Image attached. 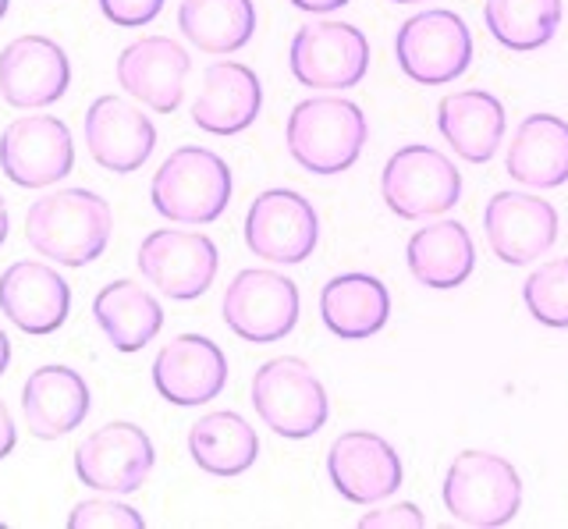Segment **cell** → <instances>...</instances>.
<instances>
[{"label":"cell","mask_w":568,"mask_h":529,"mask_svg":"<svg viewBox=\"0 0 568 529\" xmlns=\"http://www.w3.org/2000/svg\"><path fill=\"white\" fill-rule=\"evenodd\" d=\"M327 476L352 505H377L402 487V458L390 440L369 430H348L327 451Z\"/></svg>","instance_id":"obj_16"},{"label":"cell","mask_w":568,"mask_h":529,"mask_svg":"<svg viewBox=\"0 0 568 529\" xmlns=\"http://www.w3.org/2000/svg\"><path fill=\"white\" fill-rule=\"evenodd\" d=\"M89 409H93V395L79 369L71 366H40L32 369L22 387V416L32 437L58 440L79 430Z\"/></svg>","instance_id":"obj_21"},{"label":"cell","mask_w":568,"mask_h":529,"mask_svg":"<svg viewBox=\"0 0 568 529\" xmlns=\"http://www.w3.org/2000/svg\"><path fill=\"white\" fill-rule=\"evenodd\" d=\"M178 29L203 54L224 58L253 40L256 8L253 0H182V8H178Z\"/></svg>","instance_id":"obj_29"},{"label":"cell","mask_w":568,"mask_h":529,"mask_svg":"<svg viewBox=\"0 0 568 529\" xmlns=\"http://www.w3.org/2000/svg\"><path fill=\"white\" fill-rule=\"evenodd\" d=\"M402 72L419 85H448L473 64V32L455 11H419L402 22L395 40Z\"/></svg>","instance_id":"obj_7"},{"label":"cell","mask_w":568,"mask_h":529,"mask_svg":"<svg viewBox=\"0 0 568 529\" xmlns=\"http://www.w3.org/2000/svg\"><path fill=\"white\" fill-rule=\"evenodd\" d=\"M8 8H11V0H0V22H4V14H8Z\"/></svg>","instance_id":"obj_39"},{"label":"cell","mask_w":568,"mask_h":529,"mask_svg":"<svg viewBox=\"0 0 568 529\" xmlns=\"http://www.w3.org/2000/svg\"><path fill=\"white\" fill-rule=\"evenodd\" d=\"M505 103L487 90H458L437 103V132L462 161L487 164L505 143Z\"/></svg>","instance_id":"obj_23"},{"label":"cell","mask_w":568,"mask_h":529,"mask_svg":"<svg viewBox=\"0 0 568 529\" xmlns=\"http://www.w3.org/2000/svg\"><path fill=\"white\" fill-rule=\"evenodd\" d=\"M263 111V85L248 64L217 61L206 68L203 90L192 103L195 129L210 135H239L245 132Z\"/></svg>","instance_id":"obj_22"},{"label":"cell","mask_w":568,"mask_h":529,"mask_svg":"<svg viewBox=\"0 0 568 529\" xmlns=\"http://www.w3.org/2000/svg\"><path fill=\"white\" fill-rule=\"evenodd\" d=\"M14 440H18V427H14L4 398H0V462H4V458L14 451Z\"/></svg>","instance_id":"obj_35"},{"label":"cell","mask_w":568,"mask_h":529,"mask_svg":"<svg viewBox=\"0 0 568 529\" xmlns=\"http://www.w3.org/2000/svg\"><path fill=\"white\" fill-rule=\"evenodd\" d=\"M390 4H423V0H390Z\"/></svg>","instance_id":"obj_40"},{"label":"cell","mask_w":568,"mask_h":529,"mask_svg":"<svg viewBox=\"0 0 568 529\" xmlns=\"http://www.w3.org/2000/svg\"><path fill=\"white\" fill-rule=\"evenodd\" d=\"M363 529H423L426 526V516L416 508V505H390V508H381V511H369V516L359 519Z\"/></svg>","instance_id":"obj_34"},{"label":"cell","mask_w":568,"mask_h":529,"mask_svg":"<svg viewBox=\"0 0 568 529\" xmlns=\"http://www.w3.org/2000/svg\"><path fill=\"white\" fill-rule=\"evenodd\" d=\"M189 72V50L171 37H142L118 58V85L156 114H174L182 108Z\"/></svg>","instance_id":"obj_18"},{"label":"cell","mask_w":568,"mask_h":529,"mask_svg":"<svg viewBox=\"0 0 568 529\" xmlns=\"http://www.w3.org/2000/svg\"><path fill=\"white\" fill-rule=\"evenodd\" d=\"M0 526H4V522H0Z\"/></svg>","instance_id":"obj_41"},{"label":"cell","mask_w":568,"mask_h":529,"mask_svg":"<svg viewBox=\"0 0 568 529\" xmlns=\"http://www.w3.org/2000/svg\"><path fill=\"white\" fill-rule=\"evenodd\" d=\"M390 316L387 285L373 274H337L320 292V321L342 342H366Z\"/></svg>","instance_id":"obj_24"},{"label":"cell","mask_w":568,"mask_h":529,"mask_svg":"<svg viewBox=\"0 0 568 529\" xmlns=\"http://www.w3.org/2000/svg\"><path fill=\"white\" fill-rule=\"evenodd\" d=\"M508 174L526 189H558L568 182V121L558 114H529L505 156Z\"/></svg>","instance_id":"obj_26"},{"label":"cell","mask_w":568,"mask_h":529,"mask_svg":"<svg viewBox=\"0 0 568 529\" xmlns=\"http://www.w3.org/2000/svg\"><path fill=\"white\" fill-rule=\"evenodd\" d=\"M288 153L310 174H342L366 150V114L342 96H310L288 114Z\"/></svg>","instance_id":"obj_2"},{"label":"cell","mask_w":568,"mask_h":529,"mask_svg":"<svg viewBox=\"0 0 568 529\" xmlns=\"http://www.w3.org/2000/svg\"><path fill=\"white\" fill-rule=\"evenodd\" d=\"M135 263L156 292L178 298V303H192L210 292L221 267V253L203 232L160 227L142 238Z\"/></svg>","instance_id":"obj_11"},{"label":"cell","mask_w":568,"mask_h":529,"mask_svg":"<svg viewBox=\"0 0 568 529\" xmlns=\"http://www.w3.org/2000/svg\"><path fill=\"white\" fill-rule=\"evenodd\" d=\"M253 409L277 437L306 440L324 430L331 416L327 387L295 356L263 363L253 377Z\"/></svg>","instance_id":"obj_5"},{"label":"cell","mask_w":568,"mask_h":529,"mask_svg":"<svg viewBox=\"0 0 568 529\" xmlns=\"http://www.w3.org/2000/svg\"><path fill=\"white\" fill-rule=\"evenodd\" d=\"M85 146L103 171L132 174L153 156L156 129L129 100L100 96L85 111Z\"/></svg>","instance_id":"obj_19"},{"label":"cell","mask_w":568,"mask_h":529,"mask_svg":"<svg viewBox=\"0 0 568 529\" xmlns=\"http://www.w3.org/2000/svg\"><path fill=\"white\" fill-rule=\"evenodd\" d=\"M68 526L71 529H100V526H106V529H142L146 519L124 501L93 498V501H79L75 508H71Z\"/></svg>","instance_id":"obj_32"},{"label":"cell","mask_w":568,"mask_h":529,"mask_svg":"<svg viewBox=\"0 0 568 529\" xmlns=\"http://www.w3.org/2000/svg\"><path fill=\"white\" fill-rule=\"evenodd\" d=\"M224 324L248 345H274L284 342L298 324L302 298L298 288L277 271L248 267L231 277L224 292Z\"/></svg>","instance_id":"obj_8"},{"label":"cell","mask_w":568,"mask_h":529,"mask_svg":"<svg viewBox=\"0 0 568 529\" xmlns=\"http://www.w3.org/2000/svg\"><path fill=\"white\" fill-rule=\"evenodd\" d=\"M227 384V359L221 345L206 338V334H178L156 352L153 359V387L156 395L195 409V405L213 401Z\"/></svg>","instance_id":"obj_17"},{"label":"cell","mask_w":568,"mask_h":529,"mask_svg":"<svg viewBox=\"0 0 568 529\" xmlns=\"http://www.w3.org/2000/svg\"><path fill=\"white\" fill-rule=\"evenodd\" d=\"M405 263L423 288L448 292L466 285L476 271V245L469 227L458 221H434L416 227L405 245Z\"/></svg>","instance_id":"obj_25"},{"label":"cell","mask_w":568,"mask_h":529,"mask_svg":"<svg viewBox=\"0 0 568 529\" xmlns=\"http://www.w3.org/2000/svg\"><path fill=\"white\" fill-rule=\"evenodd\" d=\"M523 303L537 324L558 327V330L568 327V256L540 263V267L526 277Z\"/></svg>","instance_id":"obj_31"},{"label":"cell","mask_w":568,"mask_h":529,"mask_svg":"<svg viewBox=\"0 0 568 529\" xmlns=\"http://www.w3.org/2000/svg\"><path fill=\"white\" fill-rule=\"evenodd\" d=\"M0 309L18 330L43 338L64 327L71 313V288L47 263L18 260L0 274Z\"/></svg>","instance_id":"obj_20"},{"label":"cell","mask_w":568,"mask_h":529,"mask_svg":"<svg viewBox=\"0 0 568 529\" xmlns=\"http://www.w3.org/2000/svg\"><path fill=\"white\" fill-rule=\"evenodd\" d=\"M114 232L111 203L89 189H61L36 200L26 214V238L61 267H89L103 256Z\"/></svg>","instance_id":"obj_1"},{"label":"cell","mask_w":568,"mask_h":529,"mask_svg":"<svg viewBox=\"0 0 568 529\" xmlns=\"http://www.w3.org/2000/svg\"><path fill=\"white\" fill-rule=\"evenodd\" d=\"M484 22L490 37L508 50H540L561 26V0H487Z\"/></svg>","instance_id":"obj_30"},{"label":"cell","mask_w":568,"mask_h":529,"mask_svg":"<svg viewBox=\"0 0 568 529\" xmlns=\"http://www.w3.org/2000/svg\"><path fill=\"white\" fill-rule=\"evenodd\" d=\"M288 64L306 90H352L369 68V40L348 22H310L295 32Z\"/></svg>","instance_id":"obj_10"},{"label":"cell","mask_w":568,"mask_h":529,"mask_svg":"<svg viewBox=\"0 0 568 529\" xmlns=\"http://www.w3.org/2000/svg\"><path fill=\"white\" fill-rule=\"evenodd\" d=\"M484 232L497 260L526 267L558 242V210L532 192H497L484 210Z\"/></svg>","instance_id":"obj_14"},{"label":"cell","mask_w":568,"mask_h":529,"mask_svg":"<svg viewBox=\"0 0 568 529\" xmlns=\"http://www.w3.org/2000/svg\"><path fill=\"white\" fill-rule=\"evenodd\" d=\"M235 192V179L224 156L203 146H178L156 167L150 203L160 217L174 224H213Z\"/></svg>","instance_id":"obj_3"},{"label":"cell","mask_w":568,"mask_h":529,"mask_svg":"<svg viewBox=\"0 0 568 529\" xmlns=\"http://www.w3.org/2000/svg\"><path fill=\"white\" fill-rule=\"evenodd\" d=\"M189 455L210 476H239L260 458V437L239 413H206L189 430Z\"/></svg>","instance_id":"obj_28"},{"label":"cell","mask_w":568,"mask_h":529,"mask_svg":"<svg viewBox=\"0 0 568 529\" xmlns=\"http://www.w3.org/2000/svg\"><path fill=\"white\" fill-rule=\"evenodd\" d=\"M71 85V61L50 37H18L0 50V96L18 111L58 103Z\"/></svg>","instance_id":"obj_15"},{"label":"cell","mask_w":568,"mask_h":529,"mask_svg":"<svg viewBox=\"0 0 568 529\" xmlns=\"http://www.w3.org/2000/svg\"><path fill=\"white\" fill-rule=\"evenodd\" d=\"M440 498L448 516L473 529L508 526L523 508V476L494 451H462L448 466Z\"/></svg>","instance_id":"obj_4"},{"label":"cell","mask_w":568,"mask_h":529,"mask_svg":"<svg viewBox=\"0 0 568 529\" xmlns=\"http://www.w3.org/2000/svg\"><path fill=\"white\" fill-rule=\"evenodd\" d=\"M75 167V139L61 118L26 114L0 135V171L22 189H47Z\"/></svg>","instance_id":"obj_12"},{"label":"cell","mask_w":568,"mask_h":529,"mask_svg":"<svg viewBox=\"0 0 568 529\" xmlns=\"http://www.w3.org/2000/svg\"><path fill=\"white\" fill-rule=\"evenodd\" d=\"M298 11H310V14H327V11H337L345 8L348 0H292Z\"/></svg>","instance_id":"obj_36"},{"label":"cell","mask_w":568,"mask_h":529,"mask_svg":"<svg viewBox=\"0 0 568 529\" xmlns=\"http://www.w3.org/2000/svg\"><path fill=\"white\" fill-rule=\"evenodd\" d=\"M11 366V342H8V334L4 327H0V377H4V369Z\"/></svg>","instance_id":"obj_37"},{"label":"cell","mask_w":568,"mask_h":529,"mask_svg":"<svg viewBox=\"0 0 568 529\" xmlns=\"http://www.w3.org/2000/svg\"><path fill=\"white\" fill-rule=\"evenodd\" d=\"M245 245L253 256L281 267L306 263L320 245V217L313 203L295 189L260 192L245 214Z\"/></svg>","instance_id":"obj_9"},{"label":"cell","mask_w":568,"mask_h":529,"mask_svg":"<svg viewBox=\"0 0 568 529\" xmlns=\"http://www.w3.org/2000/svg\"><path fill=\"white\" fill-rule=\"evenodd\" d=\"M156 448L135 423H106L75 448V476L89 490L135 494L150 480Z\"/></svg>","instance_id":"obj_13"},{"label":"cell","mask_w":568,"mask_h":529,"mask_svg":"<svg viewBox=\"0 0 568 529\" xmlns=\"http://www.w3.org/2000/svg\"><path fill=\"white\" fill-rule=\"evenodd\" d=\"M8 232H11V217H8V203L0 196V245L8 242Z\"/></svg>","instance_id":"obj_38"},{"label":"cell","mask_w":568,"mask_h":529,"mask_svg":"<svg viewBox=\"0 0 568 529\" xmlns=\"http://www.w3.org/2000/svg\"><path fill=\"white\" fill-rule=\"evenodd\" d=\"M93 321L118 352H142L164 327V309L135 281H111L93 298Z\"/></svg>","instance_id":"obj_27"},{"label":"cell","mask_w":568,"mask_h":529,"mask_svg":"<svg viewBox=\"0 0 568 529\" xmlns=\"http://www.w3.org/2000/svg\"><path fill=\"white\" fill-rule=\"evenodd\" d=\"M381 196L390 214L405 221H430L448 214L462 200V174L440 150L413 143L390 153L381 171Z\"/></svg>","instance_id":"obj_6"},{"label":"cell","mask_w":568,"mask_h":529,"mask_svg":"<svg viewBox=\"0 0 568 529\" xmlns=\"http://www.w3.org/2000/svg\"><path fill=\"white\" fill-rule=\"evenodd\" d=\"M100 11L106 22L121 29H142L164 11V0H100Z\"/></svg>","instance_id":"obj_33"}]
</instances>
